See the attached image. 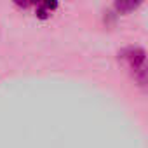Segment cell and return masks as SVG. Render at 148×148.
<instances>
[{"instance_id":"obj_1","label":"cell","mask_w":148,"mask_h":148,"mask_svg":"<svg viewBox=\"0 0 148 148\" xmlns=\"http://www.w3.org/2000/svg\"><path fill=\"white\" fill-rule=\"evenodd\" d=\"M120 59L127 64V68L134 73V77L139 80L141 86L146 82V54L139 47H127L120 54Z\"/></svg>"},{"instance_id":"obj_2","label":"cell","mask_w":148,"mask_h":148,"mask_svg":"<svg viewBox=\"0 0 148 148\" xmlns=\"http://www.w3.org/2000/svg\"><path fill=\"white\" fill-rule=\"evenodd\" d=\"M35 5H37V16L40 19H47L51 12L58 9V0H35Z\"/></svg>"},{"instance_id":"obj_3","label":"cell","mask_w":148,"mask_h":148,"mask_svg":"<svg viewBox=\"0 0 148 148\" xmlns=\"http://www.w3.org/2000/svg\"><path fill=\"white\" fill-rule=\"evenodd\" d=\"M143 4V0H115V9L120 14H129Z\"/></svg>"},{"instance_id":"obj_4","label":"cell","mask_w":148,"mask_h":148,"mask_svg":"<svg viewBox=\"0 0 148 148\" xmlns=\"http://www.w3.org/2000/svg\"><path fill=\"white\" fill-rule=\"evenodd\" d=\"M12 2H14L18 7L26 9V7H30V5H33V4H35V0H12Z\"/></svg>"}]
</instances>
